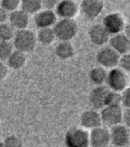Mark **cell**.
I'll return each instance as SVG.
<instances>
[{
    "instance_id": "obj_2",
    "label": "cell",
    "mask_w": 130,
    "mask_h": 147,
    "mask_svg": "<svg viewBox=\"0 0 130 147\" xmlns=\"http://www.w3.org/2000/svg\"><path fill=\"white\" fill-rule=\"evenodd\" d=\"M36 42V35L33 31L28 28L17 30L12 38V45L14 49L26 54L35 49Z\"/></svg>"
},
{
    "instance_id": "obj_32",
    "label": "cell",
    "mask_w": 130,
    "mask_h": 147,
    "mask_svg": "<svg viewBox=\"0 0 130 147\" xmlns=\"http://www.w3.org/2000/svg\"><path fill=\"white\" fill-rule=\"evenodd\" d=\"M8 75V66L4 62L0 61V81L4 80Z\"/></svg>"
},
{
    "instance_id": "obj_34",
    "label": "cell",
    "mask_w": 130,
    "mask_h": 147,
    "mask_svg": "<svg viewBox=\"0 0 130 147\" xmlns=\"http://www.w3.org/2000/svg\"><path fill=\"white\" fill-rule=\"evenodd\" d=\"M122 32H123V34L130 40V23L125 25V28H124V29H123Z\"/></svg>"
},
{
    "instance_id": "obj_23",
    "label": "cell",
    "mask_w": 130,
    "mask_h": 147,
    "mask_svg": "<svg viewBox=\"0 0 130 147\" xmlns=\"http://www.w3.org/2000/svg\"><path fill=\"white\" fill-rule=\"evenodd\" d=\"M16 30L9 24V22H5L0 24V41L11 42L15 34Z\"/></svg>"
},
{
    "instance_id": "obj_25",
    "label": "cell",
    "mask_w": 130,
    "mask_h": 147,
    "mask_svg": "<svg viewBox=\"0 0 130 147\" xmlns=\"http://www.w3.org/2000/svg\"><path fill=\"white\" fill-rule=\"evenodd\" d=\"M105 106H122L121 105V92L110 90L106 97Z\"/></svg>"
},
{
    "instance_id": "obj_10",
    "label": "cell",
    "mask_w": 130,
    "mask_h": 147,
    "mask_svg": "<svg viewBox=\"0 0 130 147\" xmlns=\"http://www.w3.org/2000/svg\"><path fill=\"white\" fill-rule=\"evenodd\" d=\"M103 10V2L102 0H82L79 5V11L82 14L89 20L97 19Z\"/></svg>"
},
{
    "instance_id": "obj_37",
    "label": "cell",
    "mask_w": 130,
    "mask_h": 147,
    "mask_svg": "<svg viewBox=\"0 0 130 147\" xmlns=\"http://www.w3.org/2000/svg\"><path fill=\"white\" fill-rule=\"evenodd\" d=\"M124 147H130V144H128V145H127V146H124Z\"/></svg>"
},
{
    "instance_id": "obj_12",
    "label": "cell",
    "mask_w": 130,
    "mask_h": 147,
    "mask_svg": "<svg viewBox=\"0 0 130 147\" xmlns=\"http://www.w3.org/2000/svg\"><path fill=\"white\" fill-rule=\"evenodd\" d=\"M110 89L105 86H96L88 94V101L91 105L92 109L97 110H101L103 107H105L106 97Z\"/></svg>"
},
{
    "instance_id": "obj_8",
    "label": "cell",
    "mask_w": 130,
    "mask_h": 147,
    "mask_svg": "<svg viewBox=\"0 0 130 147\" xmlns=\"http://www.w3.org/2000/svg\"><path fill=\"white\" fill-rule=\"evenodd\" d=\"M111 144L110 129L105 125H100L89 131V146L105 147Z\"/></svg>"
},
{
    "instance_id": "obj_36",
    "label": "cell",
    "mask_w": 130,
    "mask_h": 147,
    "mask_svg": "<svg viewBox=\"0 0 130 147\" xmlns=\"http://www.w3.org/2000/svg\"><path fill=\"white\" fill-rule=\"evenodd\" d=\"M105 147H114L113 145H111V144H109V145H107V146H105Z\"/></svg>"
},
{
    "instance_id": "obj_4",
    "label": "cell",
    "mask_w": 130,
    "mask_h": 147,
    "mask_svg": "<svg viewBox=\"0 0 130 147\" xmlns=\"http://www.w3.org/2000/svg\"><path fill=\"white\" fill-rule=\"evenodd\" d=\"M105 84L110 90L121 92L129 86L128 75L120 67H114L108 71Z\"/></svg>"
},
{
    "instance_id": "obj_21",
    "label": "cell",
    "mask_w": 130,
    "mask_h": 147,
    "mask_svg": "<svg viewBox=\"0 0 130 147\" xmlns=\"http://www.w3.org/2000/svg\"><path fill=\"white\" fill-rule=\"evenodd\" d=\"M55 39L56 36L52 28H40L36 35V41L44 46H49L53 43Z\"/></svg>"
},
{
    "instance_id": "obj_29",
    "label": "cell",
    "mask_w": 130,
    "mask_h": 147,
    "mask_svg": "<svg viewBox=\"0 0 130 147\" xmlns=\"http://www.w3.org/2000/svg\"><path fill=\"white\" fill-rule=\"evenodd\" d=\"M121 105L124 108H130V86L121 92Z\"/></svg>"
},
{
    "instance_id": "obj_6",
    "label": "cell",
    "mask_w": 130,
    "mask_h": 147,
    "mask_svg": "<svg viewBox=\"0 0 130 147\" xmlns=\"http://www.w3.org/2000/svg\"><path fill=\"white\" fill-rule=\"evenodd\" d=\"M123 109L121 106H105L101 109L102 123L108 128L122 123Z\"/></svg>"
},
{
    "instance_id": "obj_7",
    "label": "cell",
    "mask_w": 130,
    "mask_h": 147,
    "mask_svg": "<svg viewBox=\"0 0 130 147\" xmlns=\"http://www.w3.org/2000/svg\"><path fill=\"white\" fill-rule=\"evenodd\" d=\"M111 144L114 147H124L130 144V129L124 124H117L110 128Z\"/></svg>"
},
{
    "instance_id": "obj_9",
    "label": "cell",
    "mask_w": 130,
    "mask_h": 147,
    "mask_svg": "<svg viewBox=\"0 0 130 147\" xmlns=\"http://www.w3.org/2000/svg\"><path fill=\"white\" fill-rule=\"evenodd\" d=\"M102 25L111 34L122 33L125 28V19L120 12H111L103 18Z\"/></svg>"
},
{
    "instance_id": "obj_38",
    "label": "cell",
    "mask_w": 130,
    "mask_h": 147,
    "mask_svg": "<svg viewBox=\"0 0 130 147\" xmlns=\"http://www.w3.org/2000/svg\"><path fill=\"white\" fill-rule=\"evenodd\" d=\"M74 1H76V2H77V1H78V0H74Z\"/></svg>"
},
{
    "instance_id": "obj_28",
    "label": "cell",
    "mask_w": 130,
    "mask_h": 147,
    "mask_svg": "<svg viewBox=\"0 0 130 147\" xmlns=\"http://www.w3.org/2000/svg\"><path fill=\"white\" fill-rule=\"evenodd\" d=\"M119 67L127 73L130 72V52L120 55L119 60Z\"/></svg>"
},
{
    "instance_id": "obj_13",
    "label": "cell",
    "mask_w": 130,
    "mask_h": 147,
    "mask_svg": "<svg viewBox=\"0 0 130 147\" xmlns=\"http://www.w3.org/2000/svg\"><path fill=\"white\" fill-rule=\"evenodd\" d=\"M56 14L60 19H74L79 12V5L74 0H60L55 8Z\"/></svg>"
},
{
    "instance_id": "obj_31",
    "label": "cell",
    "mask_w": 130,
    "mask_h": 147,
    "mask_svg": "<svg viewBox=\"0 0 130 147\" xmlns=\"http://www.w3.org/2000/svg\"><path fill=\"white\" fill-rule=\"evenodd\" d=\"M122 123L130 129V108H125L122 113Z\"/></svg>"
},
{
    "instance_id": "obj_16",
    "label": "cell",
    "mask_w": 130,
    "mask_h": 147,
    "mask_svg": "<svg viewBox=\"0 0 130 147\" xmlns=\"http://www.w3.org/2000/svg\"><path fill=\"white\" fill-rule=\"evenodd\" d=\"M8 20L9 24L16 31L26 29L28 28L29 25V14L21 9H18L10 12V14L8 15Z\"/></svg>"
},
{
    "instance_id": "obj_11",
    "label": "cell",
    "mask_w": 130,
    "mask_h": 147,
    "mask_svg": "<svg viewBox=\"0 0 130 147\" xmlns=\"http://www.w3.org/2000/svg\"><path fill=\"white\" fill-rule=\"evenodd\" d=\"M88 36L92 44L98 47H102L108 43L111 34L103 28L102 24H95L88 28Z\"/></svg>"
},
{
    "instance_id": "obj_18",
    "label": "cell",
    "mask_w": 130,
    "mask_h": 147,
    "mask_svg": "<svg viewBox=\"0 0 130 147\" xmlns=\"http://www.w3.org/2000/svg\"><path fill=\"white\" fill-rule=\"evenodd\" d=\"M8 68L12 70H20L27 63V55L26 53L20 51L18 49H14L12 54L6 60Z\"/></svg>"
},
{
    "instance_id": "obj_26",
    "label": "cell",
    "mask_w": 130,
    "mask_h": 147,
    "mask_svg": "<svg viewBox=\"0 0 130 147\" xmlns=\"http://www.w3.org/2000/svg\"><path fill=\"white\" fill-rule=\"evenodd\" d=\"M0 6L7 12H12L19 9L20 6V0H1Z\"/></svg>"
},
{
    "instance_id": "obj_1",
    "label": "cell",
    "mask_w": 130,
    "mask_h": 147,
    "mask_svg": "<svg viewBox=\"0 0 130 147\" xmlns=\"http://www.w3.org/2000/svg\"><path fill=\"white\" fill-rule=\"evenodd\" d=\"M52 28L59 42H71L78 33V24L74 19H60Z\"/></svg>"
},
{
    "instance_id": "obj_27",
    "label": "cell",
    "mask_w": 130,
    "mask_h": 147,
    "mask_svg": "<svg viewBox=\"0 0 130 147\" xmlns=\"http://www.w3.org/2000/svg\"><path fill=\"white\" fill-rule=\"evenodd\" d=\"M3 143L5 147H23L21 139L15 135H10L6 137Z\"/></svg>"
},
{
    "instance_id": "obj_22",
    "label": "cell",
    "mask_w": 130,
    "mask_h": 147,
    "mask_svg": "<svg viewBox=\"0 0 130 147\" xmlns=\"http://www.w3.org/2000/svg\"><path fill=\"white\" fill-rule=\"evenodd\" d=\"M42 8V0H20V9L28 14H35Z\"/></svg>"
},
{
    "instance_id": "obj_5",
    "label": "cell",
    "mask_w": 130,
    "mask_h": 147,
    "mask_svg": "<svg viewBox=\"0 0 130 147\" xmlns=\"http://www.w3.org/2000/svg\"><path fill=\"white\" fill-rule=\"evenodd\" d=\"M120 55L116 52L112 47L106 46L101 48L97 53L96 60L98 65L105 69H112L119 64Z\"/></svg>"
},
{
    "instance_id": "obj_15",
    "label": "cell",
    "mask_w": 130,
    "mask_h": 147,
    "mask_svg": "<svg viewBox=\"0 0 130 147\" xmlns=\"http://www.w3.org/2000/svg\"><path fill=\"white\" fill-rule=\"evenodd\" d=\"M34 21L39 29L52 28L57 22V14L53 10H40L35 13Z\"/></svg>"
},
{
    "instance_id": "obj_35",
    "label": "cell",
    "mask_w": 130,
    "mask_h": 147,
    "mask_svg": "<svg viewBox=\"0 0 130 147\" xmlns=\"http://www.w3.org/2000/svg\"><path fill=\"white\" fill-rule=\"evenodd\" d=\"M0 147H5L4 143H3V142H1V141H0Z\"/></svg>"
},
{
    "instance_id": "obj_17",
    "label": "cell",
    "mask_w": 130,
    "mask_h": 147,
    "mask_svg": "<svg viewBox=\"0 0 130 147\" xmlns=\"http://www.w3.org/2000/svg\"><path fill=\"white\" fill-rule=\"evenodd\" d=\"M108 43L120 55L130 52V40L123 33L112 35Z\"/></svg>"
},
{
    "instance_id": "obj_14",
    "label": "cell",
    "mask_w": 130,
    "mask_h": 147,
    "mask_svg": "<svg viewBox=\"0 0 130 147\" xmlns=\"http://www.w3.org/2000/svg\"><path fill=\"white\" fill-rule=\"evenodd\" d=\"M80 124L81 127L86 129L87 130H90L103 125L100 112L94 109L84 110L80 115Z\"/></svg>"
},
{
    "instance_id": "obj_19",
    "label": "cell",
    "mask_w": 130,
    "mask_h": 147,
    "mask_svg": "<svg viewBox=\"0 0 130 147\" xmlns=\"http://www.w3.org/2000/svg\"><path fill=\"white\" fill-rule=\"evenodd\" d=\"M75 54V49L71 42H59L55 47V55L60 60H68Z\"/></svg>"
},
{
    "instance_id": "obj_20",
    "label": "cell",
    "mask_w": 130,
    "mask_h": 147,
    "mask_svg": "<svg viewBox=\"0 0 130 147\" xmlns=\"http://www.w3.org/2000/svg\"><path fill=\"white\" fill-rule=\"evenodd\" d=\"M107 73H108L107 69L102 67L100 65H97L89 71L88 77L90 81L95 86H103L106 82Z\"/></svg>"
},
{
    "instance_id": "obj_24",
    "label": "cell",
    "mask_w": 130,
    "mask_h": 147,
    "mask_svg": "<svg viewBox=\"0 0 130 147\" xmlns=\"http://www.w3.org/2000/svg\"><path fill=\"white\" fill-rule=\"evenodd\" d=\"M14 50V47L11 42L0 41V61H6Z\"/></svg>"
},
{
    "instance_id": "obj_3",
    "label": "cell",
    "mask_w": 130,
    "mask_h": 147,
    "mask_svg": "<svg viewBox=\"0 0 130 147\" xmlns=\"http://www.w3.org/2000/svg\"><path fill=\"white\" fill-rule=\"evenodd\" d=\"M67 147H89V131L82 127H72L65 134Z\"/></svg>"
},
{
    "instance_id": "obj_33",
    "label": "cell",
    "mask_w": 130,
    "mask_h": 147,
    "mask_svg": "<svg viewBox=\"0 0 130 147\" xmlns=\"http://www.w3.org/2000/svg\"><path fill=\"white\" fill-rule=\"evenodd\" d=\"M8 20V12L0 6V24H3Z\"/></svg>"
},
{
    "instance_id": "obj_30",
    "label": "cell",
    "mask_w": 130,
    "mask_h": 147,
    "mask_svg": "<svg viewBox=\"0 0 130 147\" xmlns=\"http://www.w3.org/2000/svg\"><path fill=\"white\" fill-rule=\"evenodd\" d=\"M60 0H42V7L47 10H53L56 8Z\"/></svg>"
}]
</instances>
